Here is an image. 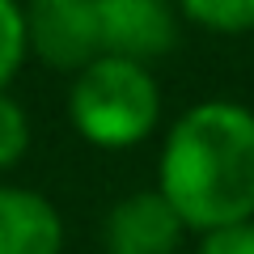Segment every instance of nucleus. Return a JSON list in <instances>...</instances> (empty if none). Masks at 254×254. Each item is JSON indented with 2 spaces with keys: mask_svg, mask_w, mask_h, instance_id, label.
Instances as JSON below:
<instances>
[{
  "mask_svg": "<svg viewBox=\"0 0 254 254\" xmlns=\"http://www.w3.org/2000/svg\"><path fill=\"white\" fill-rule=\"evenodd\" d=\"M68 119L93 148H131L161 123V85L144 64L98 55L72 76Z\"/></svg>",
  "mask_w": 254,
  "mask_h": 254,
  "instance_id": "f03ea898",
  "label": "nucleus"
},
{
  "mask_svg": "<svg viewBox=\"0 0 254 254\" xmlns=\"http://www.w3.org/2000/svg\"><path fill=\"white\" fill-rule=\"evenodd\" d=\"M30 153V115L13 93H0V170H13Z\"/></svg>",
  "mask_w": 254,
  "mask_h": 254,
  "instance_id": "1a4fd4ad",
  "label": "nucleus"
},
{
  "mask_svg": "<svg viewBox=\"0 0 254 254\" xmlns=\"http://www.w3.org/2000/svg\"><path fill=\"white\" fill-rule=\"evenodd\" d=\"M26 9L17 0H0V93H9V85L17 81V72L26 68Z\"/></svg>",
  "mask_w": 254,
  "mask_h": 254,
  "instance_id": "6e6552de",
  "label": "nucleus"
},
{
  "mask_svg": "<svg viewBox=\"0 0 254 254\" xmlns=\"http://www.w3.org/2000/svg\"><path fill=\"white\" fill-rule=\"evenodd\" d=\"M182 233H187V225L165 203L161 190L123 195L102 225L106 254H174L182 246Z\"/></svg>",
  "mask_w": 254,
  "mask_h": 254,
  "instance_id": "39448f33",
  "label": "nucleus"
},
{
  "mask_svg": "<svg viewBox=\"0 0 254 254\" xmlns=\"http://www.w3.org/2000/svg\"><path fill=\"white\" fill-rule=\"evenodd\" d=\"M182 17L212 34H246L254 30V0H178Z\"/></svg>",
  "mask_w": 254,
  "mask_h": 254,
  "instance_id": "0eeeda50",
  "label": "nucleus"
},
{
  "mask_svg": "<svg viewBox=\"0 0 254 254\" xmlns=\"http://www.w3.org/2000/svg\"><path fill=\"white\" fill-rule=\"evenodd\" d=\"M64 220L47 195L30 187H0V254H60Z\"/></svg>",
  "mask_w": 254,
  "mask_h": 254,
  "instance_id": "423d86ee",
  "label": "nucleus"
},
{
  "mask_svg": "<svg viewBox=\"0 0 254 254\" xmlns=\"http://www.w3.org/2000/svg\"><path fill=\"white\" fill-rule=\"evenodd\" d=\"M98 26H102V55L131 64H153L170 55L178 43V21H174L165 0H98Z\"/></svg>",
  "mask_w": 254,
  "mask_h": 254,
  "instance_id": "20e7f679",
  "label": "nucleus"
},
{
  "mask_svg": "<svg viewBox=\"0 0 254 254\" xmlns=\"http://www.w3.org/2000/svg\"><path fill=\"white\" fill-rule=\"evenodd\" d=\"M30 55L55 72H81L102 55L98 0H26Z\"/></svg>",
  "mask_w": 254,
  "mask_h": 254,
  "instance_id": "7ed1b4c3",
  "label": "nucleus"
},
{
  "mask_svg": "<svg viewBox=\"0 0 254 254\" xmlns=\"http://www.w3.org/2000/svg\"><path fill=\"white\" fill-rule=\"evenodd\" d=\"M157 190L195 233L254 220V110L229 98L187 106L165 131Z\"/></svg>",
  "mask_w": 254,
  "mask_h": 254,
  "instance_id": "f257e3e1",
  "label": "nucleus"
},
{
  "mask_svg": "<svg viewBox=\"0 0 254 254\" xmlns=\"http://www.w3.org/2000/svg\"><path fill=\"white\" fill-rule=\"evenodd\" d=\"M199 254H254V220L216 229V233H203Z\"/></svg>",
  "mask_w": 254,
  "mask_h": 254,
  "instance_id": "9d476101",
  "label": "nucleus"
}]
</instances>
